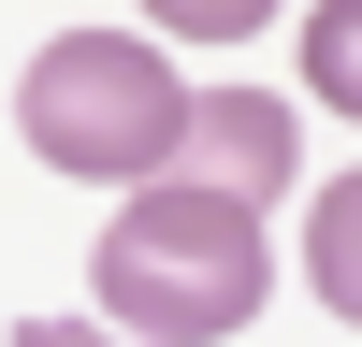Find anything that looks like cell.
<instances>
[{
  "label": "cell",
  "mask_w": 362,
  "mask_h": 347,
  "mask_svg": "<svg viewBox=\"0 0 362 347\" xmlns=\"http://www.w3.org/2000/svg\"><path fill=\"white\" fill-rule=\"evenodd\" d=\"M174 116H189V87H174L160 44H131V29H73V44H44L15 73V130L44 174H87V188H131V174L174 159Z\"/></svg>",
  "instance_id": "cell-2"
},
{
  "label": "cell",
  "mask_w": 362,
  "mask_h": 347,
  "mask_svg": "<svg viewBox=\"0 0 362 347\" xmlns=\"http://www.w3.org/2000/svg\"><path fill=\"white\" fill-rule=\"evenodd\" d=\"M160 174H189V188H232V202L290 188V102H261V87H218V102H189Z\"/></svg>",
  "instance_id": "cell-3"
},
{
  "label": "cell",
  "mask_w": 362,
  "mask_h": 347,
  "mask_svg": "<svg viewBox=\"0 0 362 347\" xmlns=\"http://www.w3.org/2000/svg\"><path fill=\"white\" fill-rule=\"evenodd\" d=\"M305 73H319V102H334V116H362V0H334V15L305 29Z\"/></svg>",
  "instance_id": "cell-4"
},
{
  "label": "cell",
  "mask_w": 362,
  "mask_h": 347,
  "mask_svg": "<svg viewBox=\"0 0 362 347\" xmlns=\"http://www.w3.org/2000/svg\"><path fill=\"white\" fill-rule=\"evenodd\" d=\"M116 333H160V347H218L261 318L276 260H261V202L232 188H189V174H145L131 202L102 217V260H87Z\"/></svg>",
  "instance_id": "cell-1"
},
{
  "label": "cell",
  "mask_w": 362,
  "mask_h": 347,
  "mask_svg": "<svg viewBox=\"0 0 362 347\" xmlns=\"http://www.w3.org/2000/svg\"><path fill=\"white\" fill-rule=\"evenodd\" d=\"M319 289H334V318H348V289H362V246H348V188L319 202Z\"/></svg>",
  "instance_id": "cell-6"
},
{
  "label": "cell",
  "mask_w": 362,
  "mask_h": 347,
  "mask_svg": "<svg viewBox=\"0 0 362 347\" xmlns=\"http://www.w3.org/2000/svg\"><path fill=\"white\" fill-rule=\"evenodd\" d=\"M145 15H160L174 44H247V29L276 15V0H145Z\"/></svg>",
  "instance_id": "cell-5"
}]
</instances>
